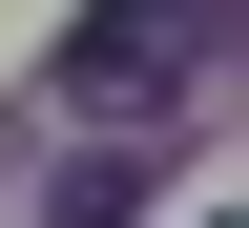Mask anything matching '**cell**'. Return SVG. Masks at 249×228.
Here are the masks:
<instances>
[{
	"instance_id": "6da1fadb",
	"label": "cell",
	"mask_w": 249,
	"mask_h": 228,
	"mask_svg": "<svg viewBox=\"0 0 249 228\" xmlns=\"http://www.w3.org/2000/svg\"><path fill=\"white\" fill-rule=\"evenodd\" d=\"M187 21L208 0H83L62 21V124L83 145H166L187 124Z\"/></svg>"
},
{
	"instance_id": "7a4b0ae2",
	"label": "cell",
	"mask_w": 249,
	"mask_h": 228,
	"mask_svg": "<svg viewBox=\"0 0 249 228\" xmlns=\"http://www.w3.org/2000/svg\"><path fill=\"white\" fill-rule=\"evenodd\" d=\"M145 166H166V145H83V166L42 187V228H124V208H145Z\"/></svg>"
}]
</instances>
